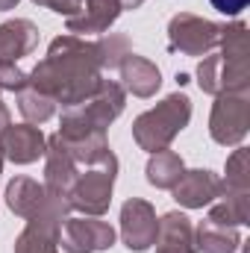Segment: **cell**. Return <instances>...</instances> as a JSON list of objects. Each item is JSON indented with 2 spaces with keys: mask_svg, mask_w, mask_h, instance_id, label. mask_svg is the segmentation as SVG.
I'll list each match as a JSON object with an SVG mask.
<instances>
[{
  "mask_svg": "<svg viewBox=\"0 0 250 253\" xmlns=\"http://www.w3.org/2000/svg\"><path fill=\"white\" fill-rule=\"evenodd\" d=\"M156 248L174 253H197L194 251V227L183 212H168L156 230Z\"/></svg>",
  "mask_w": 250,
  "mask_h": 253,
  "instance_id": "16",
  "label": "cell"
},
{
  "mask_svg": "<svg viewBox=\"0 0 250 253\" xmlns=\"http://www.w3.org/2000/svg\"><path fill=\"white\" fill-rule=\"evenodd\" d=\"M59 245L65 253H100L115 245V230L100 218H65L59 230Z\"/></svg>",
  "mask_w": 250,
  "mask_h": 253,
  "instance_id": "8",
  "label": "cell"
},
{
  "mask_svg": "<svg viewBox=\"0 0 250 253\" xmlns=\"http://www.w3.org/2000/svg\"><path fill=\"white\" fill-rule=\"evenodd\" d=\"M248 197L250 191H233L221 189V194L209 203V221L224 224V227H242L248 224Z\"/></svg>",
  "mask_w": 250,
  "mask_h": 253,
  "instance_id": "19",
  "label": "cell"
},
{
  "mask_svg": "<svg viewBox=\"0 0 250 253\" xmlns=\"http://www.w3.org/2000/svg\"><path fill=\"white\" fill-rule=\"evenodd\" d=\"M100 83H103V65L97 44L80 36L53 39L47 56L30 74V85L47 94L53 103H62L65 109L88 100Z\"/></svg>",
  "mask_w": 250,
  "mask_h": 253,
  "instance_id": "1",
  "label": "cell"
},
{
  "mask_svg": "<svg viewBox=\"0 0 250 253\" xmlns=\"http://www.w3.org/2000/svg\"><path fill=\"white\" fill-rule=\"evenodd\" d=\"M188 121H191V100L188 94L177 91L132 121V138L141 150L156 153V150H165L188 126Z\"/></svg>",
  "mask_w": 250,
  "mask_h": 253,
  "instance_id": "3",
  "label": "cell"
},
{
  "mask_svg": "<svg viewBox=\"0 0 250 253\" xmlns=\"http://www.w3.org/2000/svg\"><path fill=\"white\" fill-rule=\"evenodd\" d=\"M56 245H59L56 236H50V233L27 224V230L15 239V253H59Z\"/></svg>",
  "mask_w": 250,
  "mask_h": 253,
  "instance_id": "24",
  "label": "cell"
},
{
  "mask_svg": "<svg viewBox=\"0 0 250 253\" xmlns=\"http://www.w3.org/2000/svg\"><path fill=\"white\" fill-rule=\"evenodd\" d=\"M221 189L250 191V150L236 147L233 156L227 159V180H221Z\"/></svg>",
  "mask_w": 250,
  "mask_h": 253,
  "instance_id": "23",
  "label": "cell"
},
{
  "mask_svg": "<svg viewBox=\"0 0 250 253\" xmlns=\"http://www.w3.org/2000/svg\"><path fill=\"white\" fill-rule=\"evenodd\" d=\"M124 12L121 0H83L80 12L68 18V33L71 36H91V33H106L118 15Z\"/></svg>",
  "mask_w": 250,
  "mask_h": 253,
  "instance_id": "13",
  "label": "cell"
},
{
  "mask_svg": "<svg viewBox=\"0 0 250 253\" xmlns=\"http://www.w3.org/2000/svg\"><path fill=\"white\" fill-rule=\"evenodd\" d=\"M47 165H44V191L47 194H59V197H71V189L80 177V165L68 156L62 141L56 135L47 138Z\"/></svg>",
  "mask_w": 250,
  "mask_h": 253,
  "instance_id": "12",
  "label": "cell"
},
{
  "mask_svg": "<svg viewBox=\"0 0 250 253\" xmlns=\"http://www.w3.org/2000/svg\"><path fill=\"white\" fill-rule=\"evenodd\" d=\"M39 44V27L27 18L0 24V62H18Z\"/></svg>",
  "mask_w": 250,
  "mask_h": 253,
  "instance_id": "14",
  "label": "cell"
},
{
  "mask_svg": "<svg viewBox=\"0 0 250 253\" xmlns=\"http://www.w3.org/2000/svg\"><path fill=\"white\" fill-rule=\"evenodd\" d=\"M156 230H159L156 209L147 200L132 197L121 206V239L129 251L141 253L150 245H156Z\"/></svg>",
  "mask_w": 250,
  "mask_h": 253,
  "instance_id": "9",
  "label": "cell"
},
{
  "mask_svg": "<svg viewBox=\"0 0 250 253\" xmlns=\"http://www.w3.org/2000/svg\"><path fill=\"white\" fill-rule=\"evenodd\" d=\"M12 124V115H9V109H6V103L0 100V132L6 129V126Z\"/></svg>",
  "mask_w": 250,
  "mask_h": 253,
  "instance_id": "29",
  "label": "cell"
},
{
  "mask_svg": "<svg viewBox=\"0 0 250 253\" xmlns=\"http://www.w3.org/2000/svg\"><path fill=\"white\" fill-rule=\"evenodd\" d=\"M0 150L3 159H12L15 165H30L47 150V138L36 124H9L0 132Z\"/></svg>",
  "mask_w": 250,
  "mask_h": 253,
  "instance_id": "10",
  "label": "cell"
},
{
  "mask_svg": "<svg viewBox=\"0 0 250 253\" xmlns=\"http://www.w3.org/2000/svg\"><path fill=\"white\" fill-rule=\"evenodd\" d=\"M33 3H39V6H44V9H50L56 15H65V18L77 15L80 6H83V0H33Z\"/></svg>",
  "mask_w": 250,
  "mask_h": 253,
  "instance_id": "27",
  "label": "cell"
},
{
  "mask_svg": "<svg viewBox=\"0 0 250 253\" xmlns=\"http://www.w3.org/2000/svg\"><path fill=\"white\" fill-rule=\"evenodd\" d=\"M118 68H121L124 88L126 91H132L135 97H153V94L159 91V85H162V74H159V68L150 62V59L138 56V53H126L124 62L118 65Z\"/></svg>",
  "mask_w": 250,
  "mask_h": 253,
  "instance_id": "15",
  "label": "cell"
},
{
  "mask_svg": "<svg viewBox=\"0 0 250 253\" xmlns=\"http://www.w3.org/2000/svg\"><path fill=\"white\" fill-rule=\"evenodd\" d=\"M0 171H3V150H0Z\"/></svg>",
  "mask_w": 250,
  "mask_h": 253,
  "instance_id": "31",
  "label": "cell"
},
{
  "mask_svg": "<svg viewBox=\"0 0 250 253\" xmlns=\"http://www.w3.org/2000/svg\"><path fill=\"white\" fill-rule=\"evenodd\" d=\"M218 12H224V15H239V12H245L248 9L250 0H209Z\"/></svg>",
  "mask_w": 250,
  "mask_h": 253,
  "instance_id": "28",
  "label": "cell"
},
{
  "mask_svg": "<svg viewBox=\"0 0 250 253\" xmlns=\"http://www.w3.org/2000/svg\"><path fill=\"white\" fill-rule=\"evenodd\" d=\"M30 85V74H24L18 62H0V91H24Z\"/></svg>",
  "mask_w": 250,
  "mask_h": 253,
  "instance_id": "26",
  "label": "cell"
},
{
  "mask_svg": "<svg viewBox=\"0 0 250 253\" xmlns=\"http://www.w3.org/2000/svg\"><path fill=\"white\" fill-rule=\"evenodd\" d=\"M124 103H126L124 85L115 83V80H103L88 100H83L77 106H68L62 112L59 135L62 138H83V135L106 132V126L124 112Z\"/></svg>",
  "mask_w": 250,
  "mask_h": 253,
  "instance_id": "2",
  "label": "cell"
},
{
  "mask_svg": "<svg viewBox=\"0 0 250 253\" xmlns=\"http://www.w3.org/2000/svg\"><path fill=\"white\" fill-rule=\"evenodd\" d=\"M6 203H9V209L15 212V215H21V218H33V215H39L42 212V206L47 203V191L44 186H39L36 180H30V177H15L9 186H6Z\"/></svg>",
  "mask_w": 250,
  "mask_h": 253,
  "instance_id": "17",
  "label": "cell"
},
{
  "mask_svg": "<svg viewBox=\"0 0 250 253\" xmlns=\"http://www.w3.org/2000/svg\"><path fill=\"white\" fill-rule=\"evenodd\" d=\"M197 85L206 94H230L250 88V59H227L221 53L206 56L197 65Z\"/></svg>",
  "mask_w": 250,
  "mask_h": 253,
  "instance_id": "7",
  "label": "cell"
},
{
  "mask_svg": "<svg viewBox=\"0 0 250 253\" xmlns=\"http://www.w3.org/2000/svg\"><path fill=\"white\" fill-rule=\"evenodd\" d=\"M15 6H18V0H0V12H9Z\"/></svg>",
  "mask_w": 250,
  "mask_h": 253,
  "instance_id": "30",
  "label": "cell"
},
{
  "mask_svg": "<svg viewBox=\"0 0 250 253\" xmlns=\"http://www.w3.org/2000/svg\"><path fill=\"white\" fill-rule=\"evenodd\" d=\"M156 253H174V251H159V248H156Z\"/></svg>",
  "mask_w": 250,
  "mask_h": 253,
  "instance_id": "32",
  "label": "cell"
},
{
  "mask_svg": "<svg viewBox=\"0 0 250 253\" xmlns=\"http://www.w3.org/2000/svg\"><path fill=\"white\" fill-rule=\"evenodd\" d=\"M115 177H118V159L109 150L97 165H91L85 174L77 177V183L71 189V197H68L71 209H77L80 215H88V218H100L112 203Z\"/></svg>",
  "mask_w": 250,
  "mask_h": 253,
  "instance_id": "4",
  "label": "cell"
},
{
  "mask_svg": "<svg viewBox=\"0 0 250 253\" xmlns=\"http://www.w3.org/2000/svg\"><path fill=\"white\" fill-rule=\"evenodd\" d=\"M18 109H21V115L27 118V124H44V121H50L53 118V112H56V103L47 97V94H42V91H36L33 85H27L24 91H18Z\"/></svg>",
  "mask_w": 250,
  "mask_h": 253,
  "instance_id": "21",
  "label": "cell"
},
{
  "mask_svg": "<svg viewBox=\"0 0 250 253\" xmlns=\"http://www.w3.org/2000/svg\"><path fill=\"white\" fill-rule=\"evenodd\" d=\"M174 200L186 209H203L209 206L218 194H221V177L206 171V168H194L183 171V177L174 183Z\"/></svg>",
  "mask_w": 250,
  "mask_h": 253,
  "instance_id": "11",
  "label": "cell"
},
{
  "mask_svg": "<svg viewBox=\"0 0 250 253\" xmlns=\"http://www.w3.org/2000/svg\"><path fill=\"white\" fill-rule=\"evenodd\" d=\"M221 24L209 21V18H200V15H191V12H180L171 18L168 24V42L174 50L186 53V56H206L218 47L221 42Z\"/></svg>",
  "mask_w": 250,
  "mask_h": 253,
  "instance_id": "6",
  "label": "cell"
},
{
  "mask_svg": "<svg viewBox=\"0 0 250 253\" xmlns=\"http://www.w3.org/2000/svg\"><path fill=\"white\" fill-rule=\"evenodd\" d=\"M183 171H186L183 156L168 147L150 153V159H147V183L156 189H174V183L183 177Z\"/></svg>",
  "mask_w": 250,
  "mask_h": 253,
  "instance_id": "20",
  "label": "cell"
},
{
  "mask_svg": "<svg viewBox=\"0 0 250 253\" xmlns=\"http://www.w3.org/2000/svg\"><path fill=\"white\" fill-rule=\"evenodd\" d=\"M250 129V97L248 91L218 94L212 115H209V135L218 144H242Z\"/></svg>",
  "mask_w": 250,
  "mask_h": 253,
  "instance_id": "5",
  "label": "cell"
},
{
  "mask_svg": "<svg viewBox=\"0 0 250 253\" xmlns=\"http://www.w3.org/2000/svg\"><path fill=\"white\" fill-rule=\"evenodd\" d=\"M221 56L227 59H250V39H248V24L236 21L221 30Z\"/></svg>",
  "mask_w": 250,
  "mask_h": 253,
  "instance_id": "22",
  "label": "cell"
},
{
  "mask_svg": "<svg viewBox=\"0 0 250 253\" xmlns=\"http://www.w3.org/2000/svg\"><path fill=\"white\" fill-rule=\"evenodd\" d=\"M242 245L236 227H224L215 221H200L194 227V251L197 253H236Z\"/></svg>",
  "mask_w": 250,
  "mask_h": 253,
  "instance_id": "18",
  "label": "cell"
},
{
  "mask_svg": "<svg viewBox=\"0 0 250 253\" xmlns=\"http://www.w3.org/2000/svg\"><path fill=\"white\" fill-rule=\"evenodd\" d=\"M94 44H97V53H100V65L103 68H118V65L124 62L126 53H132L126 36H121V33H103Z\"/></svg>",
  "mask_w": 250,
  "mask_h": 253,
  "instance_id": "25",
  "label": "cell"
}]
</instances>
